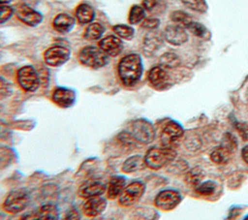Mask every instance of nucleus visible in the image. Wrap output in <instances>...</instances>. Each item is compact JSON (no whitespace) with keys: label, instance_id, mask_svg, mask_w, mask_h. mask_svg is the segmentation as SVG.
<instances>
[{"label":"nucleus","instance_id":"obj_1","mask_svg":"<svg viewBox=\"0 0 248 220\" xmlns=\"http://www.w3.org/2000/svg\"><path fill=\"white\" fill-rule=\"evenodd\" d=\"M141 58L137 53H129L123 56L117 65L118 77L123 85L132 87L139 82L142 75Z\"/></svg>","mask_w":248,"mask_h":220},{"label":"nucleus","instance_id":"obj_2","mask_svg":"<svg viewBox=\"0 0 248 220\" xmlns=\"http://www.w3.org/2000/svg\"><path fill=\"white\" fill-rule=\"evenodd\" d=\"M176 156V152L170 147H151L149 148L143 159L145 166L152 170H159L170 163Z\"/></svg>","mask_w":248,"mask_h":220},{"label":"nucleus","instance_id":"obj_3","mask_svg":"<svg viewBox=\"0 0 248 220\" xmlns=\"http://www.w3.org/2000/svg\"><path fill=\"white\" fill-rule=\"evenodd\" d=\"M78 61L85 67L91 69H100L108 62V56L95 46H86L78 52Z\"/></svg>","mask_w":248,"mask_h":220},{"label":"nucleus","instance_id":"obj_4","mask_svg":"<svg viewBox=\"0 0 248 220\" xmlns=\"http://www.w3.org/2000/svg\"><path fill=\"white\" fill-rule=\"evenodd\" d=\"M127 132L136 142L142 144L150 143L155 138V129L152 123L142 118L132 121Z\"/></svg>","mask_w":248,"mask_h":220},{"label":"nucleus","instance_id":"obj_5","mask_svg":"<svg viewBox=\"0 0 248 220\" xmlns=\"http://www.w3.org/2000/svg\"><path fill=\"white\" fill-rule=\"evenodd\" d=\"M30 202V196L24 189H16L11 191L3 202V209L11 214L22 212Z\"/></svg>","mask_w":248,"mask_h":220},{"label":"nucleus","instance_id":"obj_6","mask_svg":"<svg viewBox=\"0 0 248 220\" xmlns=\"http://www.w3.org/2000/svg\"><path fill=\"white\" fill-rule=\"evenodd\" d=\"M16 80L18 85L26 92L36 91L41 84L40 76L36 69L31 65H26L18 69L16 73Z\"/></svg>","mask_w":248,"mask_h":220},{"label":"nucleus","instance_id":"obj_7","mask_svg":"<svg viewBox=\"0 0 248 220\" xmlns=\"http://www.w3.org/2000/svg\"><path fill=\"white\" fill-rule=\"evenodd\" d=\"M145 191V184L141 181H133L126 185L119 195L118 203L122 206H131L138 203Z\"/></svg>","mask_w":248,"mask_h":220},{"label":"nucleus","instance_id":"obj_8","mask_svg":"<svg viewBox=\"0 0 248 220\" xmlns=\"http://www.w3.org/2000/svg\"><path fill=\"white\" fill-rule=\"evenodd\" d=\"M70 49L63 46H52L44 52L45 63L50 67H59L70 58Z\"/></svg>","mask_w":248,"mask_h":220},{"label":"nucleus","instance_id":"obj_9","mask_svg":"<svg viewBox=\"0 0 248 220\" xmlns=\"http://www.w3.org/2000/svg\"><path fill=\"white\" fill-rule=\"evenodd\" d=\"M15 10V15L24 24L28 26H37L39 25L43 19L44 16L41 13L33 9L32 7L25 5L23 3H20L16 6Z\"/></svg>","mask_w":248,"mask_h":220},{"label":"nucleus","instance_id":"obj_10","mask_svg":"<svg viewBox=\"0 0 248 220\" xmlns=\"http://www.w3.org/2000/svg\"><path fill=\"white\" fill-rule=\"evenodd\" d=\"M181 201V195L175 190H163L157 194L154 200L155 205L164 211H169L175 208Z\"/></svg>","mask_w":248,"mask_h":220},{"label":"nucleus","instance_id":"obj_11","mask_svg":"<svg viewBox=\"0 0 248 220\" xmlns=\"http://www.w3.org/2000/svg\"><path fill=\"white\" fill-rule=\"evenodd\" d=\"M51 101L58 107L67 109L72 107L76 102V93L68 87H56L51 94Z\"/></svg>","mask_w":248,"mask_h":220},{"label":"nucleus","instance_id":"obj_12","mask_svg":"<svg viewBox=\"0 0 248 220\" xmlns=\"http://www.w3.org/2000/svg\"><path fill=\"white\" fill-rule=\"evenodd\" d=\"M183 133H184L183 128L177 122L175 121L168 122L163 128L162 134H161V141H162L163 146L171 148V143H173L175 141L180 139L183 136Z\"/></svg>","mask_w":248,"mask_h":220},{"label":"nucleus","instance_id":"obj_13","mask_svg":"<svg viewBox=\"0 0 248 220\" xmlns=\"http://www.w3.org/2000/svg\"><path fill=\"white\" fill-rule=\"evenodd\" d=\"M164 39L173 46H181L188 41V34L181 25H168L163 32Z\"/></svg>","mask_w":248,"mask_h":220},{"label":"nucleus","instance_id":"obj_14","mask_svg":"<svg viewBox=\"0 0 248 220\" xmlns=\"http://www.w3.org/2000/svg\"><path fill=\"white\" fill-rule=\"evenodd\" d=\"M107 191L106 185L100 180H87L83 182L78 190L79 197L83 199H89L93 197L102 196Z\"/></svg>","mask_w":248,"mask_h":220},{"label":"nucleus","instance_id":"obj_15","mask_svg":"<svg viewBox=\"0 0 248 220\" xmlns=\"http://www.w3.org/2000/svg\"><path fill=\"white\" fill-rule=\"evenodd\" d=\"M99 47L108 56H117L123 50V42L116 35H108L100 40Z\"/></svg>","mask_w":248,"mask_h":220},{"label":"nucleus","instance_id":"obj_16","mask_svg":"<svg viewBox=\"0 0 248 220\" xmlns=\"http://www.w3.org/2000/svg\"><path fill=\"white\" fill-rule=\"evenodd\" d=\"M163 35L157 30L147 32L142 41V50L146 56H152L163 44Z\"/></svg>","mask_w":248,"mask_h":220},{"label":"nucleus","instance_id":"obj_17","mask_svg":"<svg viewBox=\"0 0 248 220\" xmlns=\"http://www.w3.org/2000/svg\"><path fill=\"white\" fill-rule=\"evenodd\" d=\"M169 74L163 66H154L147 74V79L150 85L156 89L166 88L169 84Z\"/></svg>","mask_w":248,"mask_h":220},{"label":"nucleus","instance_id":"obj_18","mask_svg":"<svg viewBox=\"0 0 248 220\" xmlns=\"http://www.w3.org/2000/svg\"><path fill=\"white\" fill-rule=\"evenodd\" d=\"M107 207V200L102 196L86 199L82 205V212L88 217H97Z\"/></svg>","mask_w":248,"mask_h":220},{"label":"nucleus","instance_id":"obj_19","mask_svg":"<svg viewBox=\"0 0 248 220\" xmlns=\"http://www.w3.org/2000/svg\"><path fill=\"white\" fill-rule=\"evenodd\" d=\"M76 23V17L72 16L69 14L61 13L58 14L52 20V27L55 31L59 33H68L70 32Z\"/></svg>","mask_w":248,"mask_h":220},{"label":"nucleus","instance_id":"obj_20","mask_svg":"<svg viewBox=\"0 0 248 220\" xmlns=\"http://www.w3.org/2000/svg\"><path fill=\"white\" fill-rule=\"evenodd\" d=\"M126 186V178L122 175H114L109 179L107 187V196L110 200H114L119 197L124 187Z\"/></svg>","mask_w":248,"mask_h":220},{"label":"nucleus","instance_id":"obj_21","mask_svg":"<svg viewBox=\"0 0 248 220\" xmlns=\"http://www.w3.org/2000/svg\"><path fill=\"white\" fill-rule=\"evenodd\" d=\"M75 17L80 24H89L95 17V11L89 4L81 3L76 9Z\"/></svg>","mask_w":248,"mask_h":220},{"label":"nucleus","instance_id":"obj_22","mask_svg":"<svg viewBox=\"0 0 248 220\" xmlns=\"http://www.w3.org/2000/svg\"><path fill=\"white\" fill-rule=\"evenodd\" d=\"M145 166L144 159L140 155H133L127 158L121 167V170L125 173H133L142 170Z\"/></svg>","mask_w":248,"mask_h":220},{"label":"nucleus","instance_id":"obj_23","mask_svg":"<svg viewBox=\"0 0 248 220\" xmlns=\"http://www.w3.org/2000/svg\"><path fill=\"white\" fill-rule=\"evenodd\" d=\"M39 220H58L59 210L56 205L51 204H43L38 210Z\"/></svg>","mask_w":248,"mask_h":220},{"label":"nucleus","instance_id":"obj_24","mask_svg":"<svg viewBox=\"0 0 248 220\" xmlns=\"http://www.w3.org/2000/svg\"><path fill=\"white\" fill-rule=\"evenodd\" d=\"M105 32V27L99 22H91L84 30L83 37L89 41H96L102 38Z\"/></svg>","mask_w":248,"mask_h":220},{"label":"nucleus","instance_id":"obj_25","mask_svg":"<svg viewBox=\"0 0 248 220\" xmlns=\"http://www.w3.org/2000/svg\"><path fill=\"white\" fill-rule=\"evenodd\" d=\"M232 154L233 153H232L229 149H227L223 145H220L212 150V152L210 153V159L213 163L222 165L228 163Z\"/></svg>","mask_w":248,"mask_h":220},{"label":"nucleus","instance_id":"obj_26","mask_svg":"<svg viewBox=\"0 0 248 220\" xmlns=\"http://www.w3.org/2000/svg\"><path fill=\"white\" fill-rule=\"evenodd\" d=\"M204 177V172L200 167H195L191 169L186 174H185V183L192 187H197Z\"/></svg>","mask_w":248,"mask_h":220},{"label":"nucleus","instance_id":"obj_27","mask_svg":"<svg viewBox=\"0 0 248 220\" xmlns=\"http://www.w3.org/2000/svg\"><path fill=\"white\" fill-rule=\"evenodd\" d=\"M145 17V10L142 6L133 5L129 11L128 21L130 24H139L143 21Z\"/></svg>","mask_w":248,"mask_h":220},{"label":"nucleus","instance_id":"obj_28","mask_svg":"<svg viewBox=\"0 0 248 220\" xmlns=\"http://www.w3.org/2000/svg\"><path fill=\"white\" fill-rule=\"evenodd\" d=\"M112 30H113L114 34L117 37H119L120 39L130 40L133 38V36L135 34L134 28L128 24H116L112 27Z\"/></svg>","mask_w":248,"mask_h":220},{"label":"nucleus","instance_id":"obj_29","mask_svg":"<svg viewBox=\"0 0 248 220\" xmlns=\"http://www.w3.org/2000/svg\"><path fill=\"white\" fill-rule=\"evenodd\" d=\"M161 66L165 68H174L179 65V57L173 52H166L160 57Z\"/></svg>","mask_w":248,"mask_h":220},{"label":"nucleus","instance_id":"obj_30","mask_svg":"<svg viewBox=\"0 0 248 220\" xmlns=\"http://www.w3.org/2000/svg\"><path fill=\"white\" fill-rule=\"evenodd\" d=\"M195 190L201 196H211L216 191V184L213 181L201 182Z\"/></svg>","mask_w":248,"mask_h":220},{"label":"nucleus","instance_id":"obj_31","mask_svg":"<svg viewBox=\"0 0 248 220\" xmlns=\"http://www.w3.org/2000/svg\"><path fill=\"white\" fill-rule=\"evenodd\" d=\"M170 18L172 21L178 23V25H183L185 27H187L193 21L191 16L182 11L172 12L170 15Z\"/></svg>","mask_w":248,"mask_h":220},{"label":"nucleus","instance_id":"obj_32","mask_svg":"<svg viewBox=\"0 0 248 220\" xmlns=\"http://www.w3.org/2000/svg\"><path fill=\"white\" fill-rule=\"evenodd\" d=\"M182 3L189 9L199 12L204 13L207 10V5L205 0H181Z\"/></svg>","mask_w":248,"mask_h":220},{"label":"nucleus","instance_id":"obj_33","mask_svg":"<svg viewBox=\"0 0 248 220\" xmlns=\"http://www.w3.org/2000/svg\"><path fill=\"white\" fill-rule=\"evenodd\" d=\"M186 28L189 29L193 34H195L196 36L201 37V38H203L208 34L206 28L202 24L196 22V21H192Z\"/></svg>","mask_w":248,"mask_h":220},{"label":"nucleus","instance_id":"obj_34","mask_svg":"<svg viewBox=\"0 0 248 220\" xmlns=\"http://www.w3.org/2000/svg\"><path fill=\"white\" fill-rule=\"evenodd\" d=\"M221 145H223L224 147L229 149L232 153H234V151L236 150V147H237V143H236L235 138L232 134H230V133H227V134L224 135Z\"/></svg>","mask_w":248,"mask_h":220},{"label":"nucleus","instance_id":"obj_35","mask_svg":"<svg viewBox=\"0 0 248 220\" xmlns=\"http://www.w3.org/2000/svg\"><path fill=\"white\" fill-rule=\"evenodd\" d=\"M14 8L8 5H0V24L8 21L14 15Z\"/></svg>","mask_w":248,"mask_h":220},{"label":"nucleus","instance_id":"obj_36","mask_svg":"<svg viewBox=\"0 0 248 220\" xmlns=\"http://www.w3.org/2000/svg\"><path fill=\"white\" fill-rule=\"evenodd\" d=\"M80 219V213L77 207H70L64 214L63 220H79Z\"/></svg>","mask_w":248,"mask_h":220},{"label":"nucleus","instance_id":"obj_37","mask_svg":"<svg viewBox=\"0 0 248 220\" xmlns=\"http://www.w3.org/2000/svg\"><path fill=\"white\" fill-rule=\"evenodd\" d=\"M159 24H160V20L158 18L150 17V18H146L142 21L141 27L148 29V30H154L159 26Z\"/></svg>","mask_w":248,"mask_h":220},{"label":"nucleus","instance_id":"obj_38","mask_svg":"<svg viewBox=\"0 0 248 220\" xmlns=\"http://www.w3.org/2000/svg\"><path fill=\"white\" fill-rule=\"evenodd\" d=\"M235 128L238 131L243 141H248V124L245 122H238L235 124Z\"/></svg>","mask_w":248,"mask_h":220},{"label":"nucleus","instance_id":"obj_39","mask_svg":"<svg viewBox=\"0 0 248 220\" xmlns=\"http://www.w3.org/2000/svg\"><path fill=\"white\" fill-rule=\"evenodd\" d=\"M12 90H11L10 83L6 79L0 78V95L3 97H6V96H9Z\"/></svg>","mask_w":248,"mask_h":220},{"label":"nucleus","instance_id":"obj_40","mask_svg":"<svg viewBox=\"0 0 248 220\" xmlns=\"http://www.w3.org/2000/svg\"><path fill=\"white\" fill-rule=\"evenodd\" d=\"M156 2V0H142V7L144 8V10L150 11L155 7Z\"/></svg>","mask_w":248,"mask_h":220},{"label":"nucleus","instance_id":"obj_41","mask_svg":"<svg viewBox=\"0 0 248 220\" xmlns=\"http://www.w3.org/2000/svg\"><path fill=\"white\" fill-rule=\"evenodd\" d=\"M19 220H39L38 213H33V212L26 213V214L22 215Z\"/></svg>","mask_w":248,"mask_h":220},{"label":"nucleus","instance_id":"obj_42","mask_svg":"<svg viewBox=\"0 0 248 220\" xmlns=\"http://www.w3.org/2000/svg\"><path fill=\"white\" fill-rule=\"evenodd\" d=\"M241 157L243 161L248 165V145H245L241 150Z\"/></svg>","mask_w":248,"mask_h":220},{"label":"nucleus","instance_id":"obj_43","mask_svg":"<svg viewBox=\"0 0 248 220\" xmlns=\"http://www.w3.org/2000/svg\"><path fill=\"white\" fill-rule=\"evenodd\" d=\"M37 1H38V0H23V2H22V3L31 7V5H32V4H36V3H37Z\"/></svg>","mask_w":248,"mask_h":220},{"label":"nucleus","instance_id":"obj_44","mask_svg":"<svg viewBox=\"0 0 248 220\" xmlns=\"http://www.w3.org/2000/svg\"><path fill=\"white\" fill-rule=\"evenodd\" d=\"M12 0H0V5H6L7 3L11 2Z\"/></svg>","mask_w":248,"mask_h":220},{"label":"nucleus","instance_id":"obj_45","mask_svg":"<svg viewBox=\"0 0 248 220\" xmlns=\"http://www.w3.org/2000/svg\"><path fill=\"white\" fill-rule=\"evenodd\" d=\"M243 220H248V215H247V216H246V217H245Z\"/></svg>","mask_w":248,"mask_h":220}]
</instances>
